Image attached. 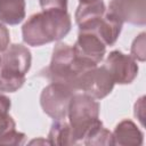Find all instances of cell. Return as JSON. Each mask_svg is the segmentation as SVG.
Segmentation results:
<instances>
[{"label": "cell", "instance_id": "12", "mask_svg": "<svg viewBox=\"0 0 146 146\" xmlns=\"http://www.w3.org/2000/svg\"><path fill=\"white\" fill-rule=\"evenodd\" d=\"M106 7L103 0H86L81 1L75 10L74 18L79 29H82L95 21L103 17Z\"/></svg>", "mask_w": 146, "mask_h": 146}, {"label": "cell", "instance_id": "14", "mask_svg": "<svg viewBox=\"0 0 146 146\" xmlns=\"http://www.w3.org/2000/svg\"><path fill=\"white\" fill-rule=\"evenodd\" d=\"M48 141L50 145H73L72 132L70 123L63 120H55L48 133Z\"/></svg>", "mask_w": 146, "mask_h": 146}, {"label": "cell", "instance_id": "19", "mask_svg": "<svg viewBox=\"0 0 146 146\" xmlns=\"http://www.w3.org/2000/svg\"><path fill=\"white\" fill-rule=\"evenodd\" d=\"M25 133L14 129L0 139V145H23L25 143Z\"/></svg>", "mask_w": 146, "mask_h": 146}, {"label": "cell", "instance_id": "17", "mask_svg": "<svg viewBox=\"0 0 146 146\" xmlns=\"http://www.w3.org/2000/svg\"><path fill=\"white\" fill-rule=\"evenodd\" d=\"M25 75L15 74L0 68V92H15L23 87Z\"/></svg>", "mask_w": 146, "mask_h": 146}, {"label": "cell", "instance_id": "4", "mask_svg": "<svg viewBox=\"0 0 146 146\" xmlns=\"http://www.w3.org/2000/svg\"><path fill=\"white\" fill-rule=\"evenodd\" d=\"M76 91L59 82H51L46 86L40 95V105L42 111L54 120H64L67 116L68 106Z\"/></svg>", "mask_w": 146, "mask_h": 146}, {"label": "cell", "instance_id": "8", "mask_svg": "<svg viewBox=\"0 0 146 146\" xmlns=\"http://www.w3.org/2000/svg\"><path fill=\"white\" fill-rule=\"evenodd\" d=\"M107 11L122 23L138 26L146 24V0H111Z\"/></svg>", "mask_w": 146, "mask_h": 146}, {"label": "cell", "instance_id": "10", "mask_svg": "<svg viewBox=\"0 0 146 146\" xmlns=\"http://www.w3.org/2000/svg\"><path fill=\"white\" fill-rule=\"evenodd\" d=\"M122 25L123 23L113 14L105 11V14L103 15V17H100L99 19L95 21L94 23L79 29V31H89L95 33L106 46H113L121 31H122Z\"/></svg>", "mask_w": 146, "mask_h": 146}, {"label": "cell", "instance_id": "11", "mask_svg": "<svg viewBox=\"0 0 146 146\" xmlns=\"http://www.w3.org/2000/svg\"><path fill=\"white\" fill-rule=\"evenodd\" d=\"M144 135L135 122L123 120L116 124L112 132V145L119 146H139L143 145Z\"/></svg>", "mask_w": 146, "mask_h": 146}, {"label": "cell", "instance_id": "7", "mask_svg": "<svg viewBox=\"0 0 146 146\" xmlns=\"http://www.w3.org/2000/svg\"><path fill=\"white\" fill-rule=\"evenodd\" d=\"M104 66L112 75L114 82L119 84H129L133 82L139 71L137 60L120 50L111 51L105 59Z\"/></svg>", "mask_w": 146, "mask_h": 146}, {"label": "cell", "instance_id": "13", "mask_svg": "<svg viewBox=\"0 0 146 146\" xmlns=\"http://www.w3.org/2000/svg\"><path fill=\"white\" fill-rule=\"evenodd\" d=\"M25 18V0H0V22L17 25Z\"/></svg>", "mask_w": 146, "mask_h": 146}, {"label": "cell", "instance_id": "1", "mask_svg": "<svg viewBox=\"0 0 146 146\" xmlns=\"http://www.w3.org/2000/svg\"><path fill=\"white\" fill-rule=\"evenodd\" d=\"M72 22L65 10H42L31 15L22 26L23 41L32 47L59 41L71 31Z\"/></svg>", "mask_w": 146, "mask_h": 146}, {"label": "cell", "instance_id": "3", "mask_svg": "<svg viewBox=\"0 0 146 146\" xmlns=\"http://www.w3.org/2000/svg\"><path fill=\"white\" fill-rule=\"evenodd\" d=\"M88 70L90 68L84 67L75 59L73 47L64 42H57L52 49L50 64L46 68L44 76L50 82L65 83L74 89L79 75Z\"/></svg>", "mask_w": 146, "mask_h": 146}, {"label": "cell", "instance_id": "16", "mask_svg": "<svg viewBox=\"0 0 146 146\" xmlns=\"http://www.w3.org/2000/svg\"><path fill=\"white\" fill-rule=\"evenodd\" d=\"M10 106V99L7 96L0 94V139L9 131L16 129V123L9 114Z\"/></svg>", "mask_w": 146, "mask_h": 146}, {"label": "cell", "instance_id": "18", "mask_svg": "<svg viewBox=\"0 0 146 146\" xmlns=\"http://www.w3.org/2000/svg\"><path fill=\"white\" fill-rule=\"evenodd\" d=\"M130 56L136 60L145 62V58H146V33L145 32L139 33L132 41Z\"/></svg>", "mask_w": 146, "mask_h": 146}, {"label": "cell", "instance_id": "24", "mask_svg": "<svg viewBox=\"0 0 146 146\" xmlns=\"http://www.w3.org/2000/svg\"><path fill=\"white\" fill-rule=\"evenodd\" d=\"M79 1H80V2H81V1H86V0H79Z\"/></svg>", "mask_w": 146, "mask_h": 146}, {"label": "cell", "instance_id": "21", "mask_svg": "<svg viewBox=\"0 0 146 146\" xmlns=\"http://www.w3.org/2000/svg\"><path fill=\"white\" fill-rule=\"evenodd\" d=\"M135 116L139 120L141 125H145V96H141L139 99H137V102L135 103Z\"/></svg>", "mask_w": 146, "mask_h": 146}, {"label": "cell", "instance_id": "22", "mask_svg": "<svg viewBox=\"0 0 146 146\" xmlns=\"http://www.w3.org/2000/svg\"><path fill=\"white\" fill-rule=\"evenodd\" d=\"M9 41H10L9 31H8V29L0 22V52H3V51L8 48Z\"/></svg>", "mask_w": 146, "mask_h": 146}, {"label": "cell", "instance_id": "15", "mask_svg": "<svg viewBox=\"0 0 146 146\" xmlns=\"http://www.w3.org/2000/svg\"><path fill=\"white\" fill-rule=\"evenodd\" d=\"M84 145H103V146H107V145H112V132L107 129H105L103 127V122L100 121L99 123H97L86 136V138L83 139Z\"/></svg>", "mask_w": 146, "mask_h": 146}, {"label": "cell", "instance_id": "9", "mask_svg": "<svg viewBox=\"0 0 146 146\" xmlns=\"http://www.w3.org/2000/svg\"><path fill=\"white\" fill-rule=\"evenodd\" d=\"M2 62L0 68L8 72L25 75L32 64V55L30 49L23 44H11L2 52Z\"/></svg>", "mask_w": 146, "mask_h": 146}, {"label": "cell", "instance_id": "6", "mask_svg": "<svg viewBox=\"0 0 146 146\" xmlns=\"http://www.w3.org/2000/svg\"><path fill=\"white\" fill-rule=\"evenodd\" d=\"M73 51L78 60L89 67H95L103 60L106 52V44L95 33L79 31Z\"/></svg>", "mask_w": 146, "mask_h": 146}, {"label": "cell", "instance_id": "2", "mask_svg": "<svg viewBox=\"0 0 146 146\" xmlns=\"http://www.w3.org/2000/svg\"><path fill=\"white\" fill-rule=\"evenodd\" d=\"M99 110L100 105L97 99L83 92L74 94L67 112L73 145L82 144L88 132L100 122Z\"/></svg>", "mask_w": 146, "mask_h": 146}, {"label": "cell", "instance_id": "5", "mask_svg": "<svg viewBox=\"0 0 146 146\" xmlns=\"http://www.w3.org/2000/svg\"><path fill=\"white\" fill-rule=\"evenodd\" d=\"M114 84L115 82L105 66L97 65L79 75L74 89L95 99H103L112 92Z\"/></svg>", "mask_w": 146, "mask_h": 146}, {"label": "cell", "instance_id": "23", "mask_svg": "<svg viewBox=\"0 0 146 146\" xmlns=\"http://www.w3.org/2000/svg\"><path fill=\"white\" fill-rule=\"evenodd\" d=\"M1 62H2V57L0 56V66H1Z\"/></svg>", "mask_w": 146, "mask_h": 146}, {"label": "cell", "instance_id": "20", "mask_svg": "<svg viewBox=\"0 0 146 146\" xmlns=\"http://www.w3.org/2000/svg\"><path fill=\"white\" fill-rule=\"evenodd\" d=\"M42 10H65L67 11V0H39Z\"/></svg>", "mask_w": 146, "mask_h": 146}]
</instances>
